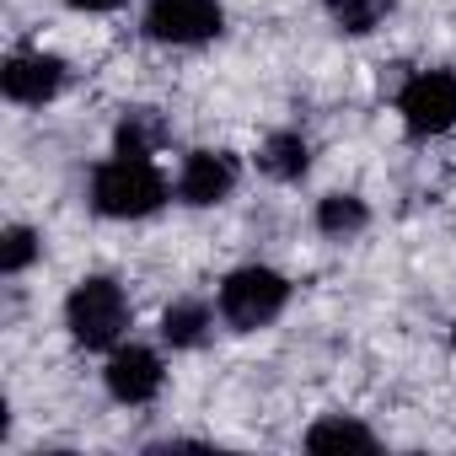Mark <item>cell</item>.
Returning <instances> with one entry per match:
<instances>
[{
	"label": "cell",
	"instance_id": "cell-1",
	"mask_svg": "<svg viewBox=\"0 0 456 456\" xmlns=\"http://www.w3.org/2000/svg\"><path fill=\"white\" fill-rule=\"evenodd\" d=\"M92 204L113 220H140L167 204V177L151 167V156H113L92 172Z\"/></svg>",
	"mask_w": 456,
	"mask_h": 456
},
{
	"label": "cell",
	"instance_id": "cell-2",
	"mask_svg": "<svg viewBox=\"0 0 456 456\" xmlns=\"http://www.w3.org/2000/svg\"><path fill=\"white\" fill-rule=\"evenodd\" d=\"M65 328H70V338L81 349H113L124 338V328H129V296H124V285L108 280V274L81 280L70 290V301H65Z\"/></svg>",
	"mask_w": 456,
	"mask_h": 456
},
{
	"label": "cell",
	"instance_id": "cell-3",
	"mask_svg": "<svg viewBox=\"0 0 456 456\" xmlns=\"http://www.w3.org/2000/svg\"><path fill=\"white\" fill-rule=\"evenodd\" d=\"M285 301H290L285 274H274L264 264H248L237 274H225V285H220V317L232 322V328H242V333L269 328L285 312Z\"/></svg>",
	"mask_w": 456,
	"mask_h": 456
},
{
	"label": "cell",
	"instance_id": "cell-4",
	"mask_svg": "<svg viewBox=\"0 0 456 456\" xmlns=\"http://www.w3.org/2000/svg\"><path fill=\"white\" fill-rule=\"evenodd\" d=\"M397 113H403L408 134H419V140L456 129V76L451 70H419L397 92Z\"/></svg>",
	"mask_w": 456,
	"mask_h": 456
},
{
	"label": "cell",
	"instance_id": "cell-5",
	"mask_svg": "<svg viewBox=\"0 0 456 456\" xmlns=\"http://www.w3.org/2000/svg\"><path fill=\"white\" fill-rule=\"evenodd\" d=\"M220 22V0H151L145 6V33L156 44H209Z\"/></svg>",
	"mask_w": 456,
	"mask_h": 456
},
{
	"label": "cell",
	"instance_id": "cell-6",
	"mask_svg": "<svg viewBox=\"0 0 456 456\" xmlns=\"http://www.w3.org/2000/svg\"><path fill=\"white\" fill-rule=\"evenodd\" d=\"M0 86H6V97L22 102V108H44V102L60 97L65 65H60L54 54H12L6 70H0Z\"/></svg>",
	"mask_w": 456,
	"mask_h": 456
},
{
	"label": "cell",
	"instance_id": "cell-7",
	"mask_svg": "<svg viewBox=\"0 0 456 456\" xmlns=\"http://www.w3.org/2000/svg\"><path fill=\"white\" fill-rule=\"evenodd\" d=\"M232 188H237V156H225V151H193L177 172V199L193 209L220 204Z\"/></svg>",
	"mask_w": 456,
	"mask_h": 456
},
{
	"label": "cell",
	"instance_id": "cell-8",
	"mask_svg": "<svg viewBox=\"0 0 456 456\" xmlns=\"http://www.w3.org/2000/svg\"><path fill=\"white\" fill-rule=\"evenodd\" d=\"M161 381H167V370H161V354L156 349L129 344V349H118L108 360V392L118 403H151L161 392Z\"/></svg>",
	"mask_w": 456,
	"mask_h": 456
},
{
	"label": "cell",
	"instance_id": "cell-9",
	"mask_svg": "<svg viewBox=\"0 0 456 456\" xmlns=\"http://www.w3.org/2000/svg\"><path fill=\"white\" fill-rule=\"evenodd\" d=\"M258 167H264L274 183H301L306 167H312L306 134H301V129H274V134L264 140V151H258Z\"/></svg>",
	"mask_w": 456,
	"mask_h": 456
},
{
	"label": "cell",
	"instance_id": "cell-10",
	"mask_svg": "<svg viewBox=\"0 0 456 456\" xmlns=\"http://www.w3.org/2000/svg\"><path fill=\"white\" fill-rule=\"evenodd\" d=\"M365 225H370V209H365V199H354V193H328V199L317 204V232L333 237V242L360 237Z\"/></svg>",
	"mask_w": 456,
	"mask_h": 456
},
{
	"label": "cell",
	"instance_id": "cell-11",
	"mask_svg": "<svg viewBox=\"0 0 456 456\" xmlns=\"http://www.w3.org/2000/svg\"><path fill=\"white\" fill-rule=\"evenodd\" d=\"M161 338L172 344V349H199L204 338H209V306L204 301H172L167 312H161Z\"/></svg>",
	"mask_w": 456,
	"mask_h": 456
},
{
	"label": "cell",
	"instance_id": "cell-12",
	"mask_svg": "<svg viewBox=\"0 0 456 456\" xmlns=\"http://www.w3.org/2000/svg\"><path fill=\"white\" fill-rule=\"evenodd\" d=\"M306 451H376V435L365 429V424H354V419H322V424H312L306 429Z\"/></svg>",
	"mask_w": 456,
	"mask_h": 456
},
{
	"label": "cell",
	"instance_id": "cell-13",
	"mask_svg": "<svg viewBox=\"0 0 456 456\" xmlns=\"http://www.w3.org/2000/svg\"><path fill=\"white\" fill-rule=\"evenodd\" d=\"M161 140H167V124H161L151 108H129V113L118 118V134H113L118 156H151Z\"/></svg>",
	"mask_w": 456,
	"mask_h": 456
},
{
	"label": "cell",
	"instance_id": "cell-14",
	"mask_svg": "<svg viewBox=\"0 0 456 456\" xmlns=\"http://www.w3.org/2000/svg\"><path fill=\"white\" fill-rule=\"evenodd\" d=\"M387 12H392V0H328V17H333L344 33H354V38L370 33Z\"/></svg>",
	"mask_w": 456,
	"mask_h": 456
},
{
	"label": "cell",
	"instance_id": "cell-15",
	"mask_svg": "<svg viewBox=\"0 0 456 456\" xmlns=\"http://www.w3.org/2000/svg\"><path fill=\"white\" fill-rule=\"evenodd\" d=\"M33 258H38V237L28 225H12V232L0 237V274H22Z\"/></svg>",
	"mask_w": 456,
	"mask_h": 456
},
{
	"label": "cell",
	"instance_id": "cell-16",
	"mask_svg": "<svg viewBox=\"0 0 456 456\" xmlns=\"http://www.w3.org/2000/svg\"><path fill=\"white\" fill-rule=\"evenodd\" d=\"M65 6H76V12H118L124 0H65Z\"/></svg>",
	"mask_w": 456,
	"mask_h": 456
},
{
	"label": "cell",
	"instance_id": "cell-17",
	"mask_svg": "<svg viewBox=\"0 0 456 456\" xmlns=\"http://www.w3.org/2000/svg\"><path fill=\"white\" fill-rule=\"evenodd\" d=\"M451 344H456V322H451Z\"/></svg>",
	"mask_w": 456,
	"mask_h": 456
}]
</instances>
